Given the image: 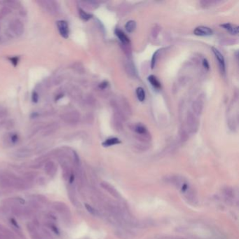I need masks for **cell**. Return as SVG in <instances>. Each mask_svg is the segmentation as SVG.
Returning a JSON list of instances; mask_svg holds the SVG:
<instances>
[{"instance_id": "obj_1", "label": "cell", "mask_w": 239, "mask_h": 239, "mask_svg": "<svg viewBox=\"0 0 239 239\" xmlns=\"http://www.w3.org/2000/svg\"><path fill=\"white\" fill-rule=\"evenodd\" d=\"M39 4L47 12L51 13V14H55L58 12V6L55 2L46 0V1H40Z\"/></svg>"}, {"instance_id": "obj_2", "label": "cell", "mask_w": 239, "mask_h": 239, "mask_svg": "<svg viewBox=\"0 0 239 239\" xmlns=\"http://www.w3.org/2000/svg\"><path fill=\"white\" fill-rule=\"evenodd\" d=\"M9 28L13 33L16 35H21L24 32V25L20 20L15 19L10 23Z\"/></svg>"}, {"instance_id": "obj_3", "label": "cell", "mask_w": 239, "mask_h": 239, "mask_svg": "<svg viewBox=\"0 0 239 239\" xmlns=\"http://www.w3.org/2000/svg\"><path fill=\"white\" fill-rule=\"evenodd\" d=\"M52 206L55 210L58 212V213H60L62 215L67 217H68V216H69V209L65 203L59 202V201H56V202H54L53 203Z\"/></svg>"}, {"instance_id": "obj_4", "label": "cell", "mask_w": 239, "mask_h": 239, "mask_svg": "<svg viewBox=\"0 0 239 239\" xmlns=\"http://www.w3.org/2000/svg\"><path fill=\"white\" fill-rule=\"evenodd\" d=\"M213 29L206 26H198L197 28H196L194 31V34L195 35L201 37L210 36L211 34H213Z\"/></svg>"}, {"instance_id": "obj_5", "label": "cell", "mask_w": 239, "mask_h": 239, "mask_svg": "<svg viewBox=\"0 0 239 239\" xmlns=\"http://www.w3.org/2000/svg\"><path fill=\"white\" fill-rule=\"evenodd\" d=\"M59 33L64 38H68L69 36L68 24L65 20H59L57 22Z\"/></svg>"}, {"instance_id": "obj_6", "label": "cell", "mask_w": 239, "mask_h": 239, "mask_svg": "<svg viewBox=\"0 0 239 239\" xmlns=\"http://www.w3.org/2000/svg\"><path fill=\"white\" fill-rule=\"evenodd\" d=\"M61 117L64 122L69 123H74L77 122L78 120H79V115H78L77 112H68V113L64 114L62 115Z\"/></svg>"}, {"instance_id": "obj_7", "label": "cell", "mask_w": 239, "mask_h": 239, "mask_svg": "<svg viewBox=\"0 0 239 239\" xmlns=\"http://www.w3.org/2000/svg\"><path fill=\"white\" fill-rule=\"evenodd\" d=\"M101 186L104 189H105L109 194H111L112 197H114L116 198H121V195L119 194V193L118 192V191L115 189V188L112 186V184H110L109 183H107L106 182H103L101 183Z\"/></svg>"}, {"instance_id": "obj_8", "label": "cell", "mask_w": 239, "mask_h": 239, "mask_svg": "<svg viewBox=\"0 0 239 239\" xmlns=\"http://www.w3.org/2000/svg\"><path fill=\"white\" fill-rule=\"evenodd\" d=\"M212 49H213V52L214 53L216 59L217 60V61H218V63H219V65L220 67V68H221L222 71L223 72H224V71H225V60H224V56H223V55L221 53H220L218 49H217L216 48L213 47L212 48Z\"/></svg>"}, {"instance_id": "obj_9", "label": "cell", "mask_w": 239, "mask_h": 239, "mask_svg": "<svg viewBox=\"0 0 239 239\" xmlns=\"http://www.w3.org/2000/svg\"><path fill=\"white\" fill-rule=\"evenodd\" d=\"M186 199L192 204H195L197 202V195L196 194L195 191L192 189V187H189L186 192L184 194Z\"/></svg>"}, {"instance_id": "obj_10", "label": "cell", "mask_w": 239, "mask_h": 239, "mask_svg": "<svg viewBox=\"0 0 239 239\" xmlns=\"http://www.w3.org/2000/svg\"><path fill=\"white\" fill-rule=\"evenodd\" d=\"M44 170L47 175L52 177L55 175L56 171H57V168H56L55 164L53 162H48L45 164Z\"/></svg>"}, {"instance_id": "obj_11", "label": "cell", "mask_w": 239, "mask_h": 239, "mask_svg": "<svg viewBox=\"0 0 239 239\" xmlns=\"http://www.w3.org/2000/svg\"><path fill=\"white\" fill-rule=\"evenodd\" d=\"M220 26L224 28V29H226L227 31L229 32V33H230L231 34H235V35L238 34V25H233V24H231V23H224V24H222Z\"/></svg>"}, {"instance_id": "obj_12", "label": "cell", "mask_w": 239, "mask_h": 239, "mask_svg": "<svg viewBox=\"0 0 239 239\" xmlns=\"http://www.w3.org/2000/svg\"><path fill=\"white\" fill-rule=\"evenodd\" d=\"M115 34H116L117 37L119 38V39L123 43V44H128L130 43L129 38H128V37L126 36V34L123 33L122 30H121V29H115Z\"/></svg>"}, {"instance_id": "obj_13", "label": "cell", "mask_w": 239, "mask_h": 239, "mask_svg": "<svg viewBox=\"0 0 239 239\" xmlns=\"http://www.w3.org/2000/svg\"><path fill=\"white\" fill-rule=\"evenodd\" d=\"M120 143H121V141L119 140V139H118L117 138H111L107 139L105 141L103 142V146L107 147L110 146H113V145H115V144H118Z\"/></svg>"}, {"instance_id": "obj_14", "label": "cell", "mask_w": 239, "mask_h": 239, "mask_svg": "<svg viewBox=\"0 0 239 239\" xmlns=\"http://www.w3.org/2000/svg\"><path fill=\"white\" fill-rule=\"evenodd\" d=\"M148 81L152 84V86L156 89H160L162 88V85H161V83L158 82V80L157 79V78L154 75H150V76L148 77Z\"/></svg>"}, {"instance_id": "obj_15", "label": "cell", "mask_w": 239, "mask_h": 239, "mask_svg": "<svg viewBox=\"0 0 239 239\" xmlns=\"http://www.w3.org/2000/svg\"><path fill=\"white\" fill-rule=\"evenodd\" d=\"M125 28L128 33H133L136 28V22L135 20L128 21L125 25Z\"/></svg>"}, {"instance_id": "obj_16", "label": "cell", "mask_w": 239, "mask_h": 239, "mask_svg": "<svg viewBox=\"0 0 239 239\" xmlns=\"http://www.w3.org/2000/svg\"><path fill=\"white\" fill-rule=\"evenodd\" d=\"M136 95L137 98L140 102H143L145 100V91L144 88L142 87H138L136 89Z\"/></svg>"}, {"instance_id": "obj_17", "label": "cell", "mask_w": 239, "mask_h": 239, "mask_svg": "<svg viewBox=\"0 0 239 239\" xmlns=\"http://www.w3.org/2000/svg\"><path fill=\"white\" fill-rule=\"evenodd\" d=\"M11 212L14 215L20 217L23 215V209L18 205H13L11 208Z\"/></svg>"}, {"instance_id": "obj_18", "label": "cell", "mask_w": 239, "mask_h": 239, "mask_svg": "<svg viewBox=\"0 0 239 239\" xmlns=\"http://www.w3.org/2000/svg\"><path fill=\"white\" fill-rule=\"evenodd\" d=\"M134 130L137 133L140 134V135H145L146 133H147V129L146 127L142 124H137L135 126Z\"/></svg>"}, {"instance_id": "obj_19", "label": "cell", "mask_w": 239, "mask_h": 239, "mask_svg": "<svg viewBox=\"0 0 239 239\" xmlns=\"http://www.w3.org/2000/svg\"><path fill=\"white\" fill-rule=\"evenodd\" d=\"M68 193H69V197L70 198V201H72V203L74 204L76 206V204L77 203V201L76 199V197H75V192H74V189H73V187L72 186L69 187L68 188Z\"/></svg>"}, {"instance_id": "obj_20", "label": "cell", "mask_w": 239, "mask_h": 239, "mask_svg": "<svg viewBox=\"0 0 239 239\" xmlns=\"http://www.w3.org/2000/svg\"><path fill=\"white\" fill-rule=\"evenodd\" d=\"M79 15H80V17H81L82 19H83L84 20H86V21L90 20L93 16V15L90 14V13L86 12V11H84V10H82V9H79Z\"/></svg>"}, {"instance_id": "obj_21", "label": "cell", "mask_w": 239, "mask_h": 239, "mask_svg": "<svg viewBox=\"0 0 239 239\" xmlns=\"http://www.w3.org/2000/svg\"><path fill=\"white\" fill-rule=\"evenodd\" d=\"M27 229H28V231L29 232V234L37 232L36 225L33 224V223H31V222H29V223H28V224H27Z\"/></svg>"}, {"instance_id": "obj_22", "label": "cell", "mask_w": 239, "mask_h": 239, "mask_svg": "<svg viewBox=\"0 0 239 239\" xmlns=\"http://www.w3.org/2000/svg\"><path fill=\"white\" fill-rule=\"evenodd\" d=\"M29 203V206H30L31 208H33V209H34V210H37V209H39L41 208V205H40V203L38 202V201H37L35 200L30 201Z\"/></svg>"}, {"instance_id": "obj_23", "label": "cell", "mask_w": 239, "mask_h": 239, "mask_svg": "<svg viewBox=\"0 0 239 239\" xmlns=\"http://www.w3.org/2000/svg\"><path fill=\"white\" fill-rule=\"evenodd\" d=\"M85 207H86V210H88V213H90L91 215H96L98 214L97 210H96L95 208H93L92 206L89 205V204L86 203Z\"/></svg>"}, {"instance_id": "obj_24", "label": "cell", "mask_w": 239, "mask_h": 239, "mask_svg": "<svg viewBox=\"0 0 239 239\" xmlns=\"http://www.w3.org/2000/svg\"><path fill=\"white\" fill-rule=\"evenodd\" d=\"M160 50H157V51H156L154 55H153L152 56V63H151V67H152V69H154V67H155V65H156V63H157V58H158V53H159Z\"/></svg>"}, {"instance_id": "obj_25", "label": "cell", "mask_w": 239, "mask_h": 239, "mask_svg": "<svg viewBox=\"0 0 239 239\" xmlns=\"http://www.w3.org/2000/svg\"><path fill=\"white\" fill-rule=\"evenodd\" d=\"M34 200H35V201H38L39 203V202H41V203H46V201H47V198H46V197H45L44 196H43V195H39V194H38V195L34 196Z\"/></svg>"}, {"instance_id": "obj_26", "label": "cell", "mask_w": 239, "mask_h": 239, "mask_svg": "<svg viewBox=\"0 0 239 239\" xmlns=\"http://www.w3.org/2000/svg\"><path fill=\"white\" fill-rule=\"evenodd\" d=\"M49 227H51V230L53 231V232H54L55 233H56V234H59L60 233V232H59V229H58V227L55 226L54 224H49Z\"/></svg>"}, {"instance_id": "obj_27", "label": "cell", "mask_w": 239, "mask_h": 239, "mask_svg": "<svg viewBox=\"0 0 239 239\" xmlns=\"http://www.w3.org/2000/svg\"><path fill=\"white\" fill-rule=\"evenodd\" d=\"M30 236H31L32 239H43L42 238V236L39 234L38 232H35V233H31Z\"/></svg>"}, {"instance_id": "obj_28", "label": "cell", "mask_w": 239, "mask_h": 239, "mask_svg": "<svg viewBox=\"0 0 239 239\" xmlns=\"http://www.w3.org/2000/svg\"><path fill=\"white\" fill-rule=\"evenodd\" d=\"M108 84H109V83L107 82V81H103V82L100 83V85H99V87H100L101 89H104V88H105L107 86H108Z\"/></svg>"}, {"instance_id": "obj_29", "label": "cell", "mask_w": 239, "mask_h": 239, "mask_svg": "<svg viewBox=\"0 0 239 239\" xmlns=\"http://www.w3.org/2000/svg\"><path fill=\"white\" fill-rule=\"evenodd\" d=\"M11 222L13 227L17 228V229H20L19 225H18V224L17 223V222L15 221V220L14 219H11Z\"/></svg>"}, {"instance_id": "obj_30", "label": "cell", "mask_w": 239, "mask_h": 239, "mask_svg": "<svg viewBox=\"0 0 239 239\" xmlns=\"http://www.w3.org/2000/svg\"><path fill=\"white\" fill-rule=\"evenodd\" d=\"M203 66L205 68H206L207 69H208L209 68H210V65H209L208 62V60H206V59H204V60H203Z\"/></svg>"}, {"instance_id": "obj_31", "label": "cell", "mask_w": 239, "mask_h": 239, "mask_svg": "<svg viewBox=\"0 0 239 239\" xmlns=\"http://www.w3.org/2000/svg\"><path fill=\"white\" fill-rule=\"evenodd\" d=\"M11 139L12 142L15 143V142H16L18 141V136L16 135H13L11 136Z\"/></svg>"}, {"instance_id": "obj_32", "label": "cell", "mask_w": 239, "mask_h": 239, "mask_svg": "<svg viewBox=\"0 0 239 239\" xmlns=\"http://www.w3.org/2000/svg\"><path fill=\"white\" fill-rule=\"evenodd\" d=\"M33 102H37V100H38V96H37V95L36 93L33 94Z\"/></svg>"}, {"instance_id": "obj_33", "label": "cell", "mask_w": 239, "mask_h": 239, "mask_svg": "<svg viewBox=\"0 0 239 239\" xmlns=\"http://www.w3.org/2000/svg\"><path fill=\"white\" fill-rule=\"evenodd\" d=\"M0 239H7V238H5V236L3 234H2V233H0Z\"/></svg>"}]
</instances>
